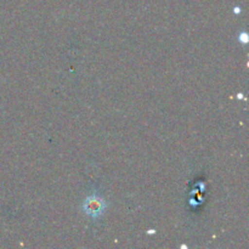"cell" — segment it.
Here are the masks:
<instances>
[{"label": "cell", "mask_w": 249, "mask_h": 249, "mask_svg": "<svg viewBox=\"0 0 249 249\" xmlns=\"http://www.w3.org/2000/svg\"><path fill=\"white\" fill-rule=\"evenodd\" d=\"M105 208H106V203L99 196L88 197L84 201V206H83L85 214H88L91 218H97V216L101 215L105 212Z\"/></svg>", "instance_id": "1"}]
</instances>
